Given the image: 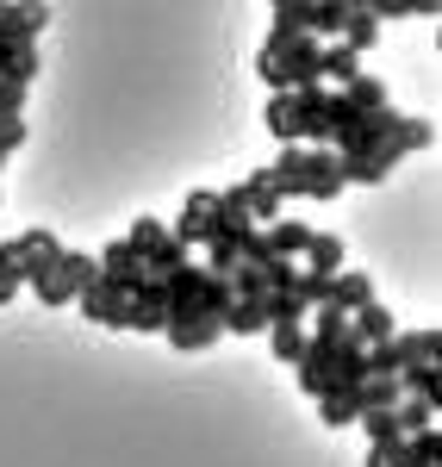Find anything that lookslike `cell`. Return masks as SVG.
I'll list each match as a JSON object with an SVG mask.
<instances>
[{
    "mask_svg": "<svg viewBox=\"0 0 442 467\" xmlns=\"http://www.w3.org/2000/svg\"><path fill=\"white\" fill-rule=\"evenodd\" d=\"M349 399H355V418H368V411H393L406 393H399V380H374V374H368Z\"/></svg>",
    "mask_w": 442,
    "mask_h": 467,
    "instance_id": "14",
    "label": "cell"
},
{
    "mask_svg": "<svg viewBox=\"0 0 442 467\" xmlns=\"http://www.w3.org/2000/svg\"><path fill=\"white\" fill-rule=\"evenodd\" d=\"M262 175H268V187H274L281 200H318V206L349 187V181H343V162H336L331 150H299V144L281 150V162L262 169Z\"/></svg>",
    "mask_w": 442,
    "mask_h": 467,
    "instance_id": "1",
    "label": "cell"
},
{
    "mask_svg": "<svg viewBox=\"0 0 442 467\" xmlns=\"http://www.w3.org/2000/svg\"><path fill=\"white\" fill-rule=\"evenodd\" d=\"M212 224H219V193H212V187H200V193L181 206V218H175V231H169V237H175V244L193 255L206 237H212Z\"/></svg>",
    "mask_w": 442,
    "mask_h": 467,
    "instance_id": "4",
    "label": "cell"
},
{
    "mask_svg": "<svg viewBox=\"0 0 442 467\" xmlns=\"http://www.w3.org/2000/svg\"><path fill=\"white\" fill-rule=\"evenodd\" d=\"M355 424L368 431V449H374V442H406V431H399L393 411H368V418H355Z\"/></svg>",
    "mask_w": 442,
    "mask_h": 467,
    "instance_id": "22",
    "label": "cell"
},
{
    "mask_svg": "<svg viewBox=\"0 0 442 467\" xmlns=\"http://www.w3.org/2000/svg\"><path fill=\"white\" fill-rule=\"evenodd\" d=\"M406 467H442V436L437 431L406 436Z\"/></svg>",
    "mask_w": 442,
    "mask_h": 467,
    "instance_id": "20",
    "label": "cell"
},
{
    "mask_svg": "<svg viewBox=\"0 0 442 467\" xmlns=\"http://www.w3.org/2000/svg\"><path fill=\"white\" fill-rule=\"evenodd\" d=\"M268 131H274V138H281L287 150L299 144V112H293V94H274V100H268Z\"/></svg>",
    "mask_w": 442,
    "mask_h": 467,
    "instance_id": "16",
    "label": "cell"
},
{
    "mask_svg": "<svg viewBox=\"0 0 442 467\" xmlns=\"http://www.w3.org/2000/svg\"><path fill=\"white\" fill-rule=\"evenodd\" d=\"M94 262H100V281H112V287H125V293L144 281V262L131 255V244H125V237H118V244H107Z\"/></svg>",
    "mask_w": 442,
    "mask_h": 467,
    "instance_id": "8",
    "label": "cell"
},
{
    "mask_svg": "<svg viewBox=\"0 0 442 467\" xmlns=\"http://www.w3.org/2000/svg\"><path fill=\"white\" fill-rule=\"evenodd\" d=\"M13 255H19V275H26V281H37V275L63 255V244H57L50 231H19V237H13Z\"/></svg>",
    "mask_w": 442,
    "mask_h": 467,
    "instance_id": "7",
    "label": "cell"
},
{
    "mask_svg": "<svg viewBox=\"0 0 442 467\" xmlns=\"http://www.w3.org/2000/svg\"><path fill=\"white\" fill-rule=\"evenodd\" d=\"M368 299H374L368 275H355V268H336L331 293H324V306H331V312H343V318H349V312H362V306H368ZM312 312H318V306H312Z\"/></svg>",
    "mask_w": 442,
    "mask_h": 467,
    "instance_id": "9",
    "label": "cell"
},
{
    "mask_svg": "<svg viewBox=\"0 0 442 467\" xmlns=\"http://www.w3.org/2000/svg\"><path fill=\"white\" fill-rule=\"evenodd\" d=\"M343 100L362 112V119H374V112H386V81H380V75H355V81L343 88Z\"/></svg>",
    "mask_w": 442,
    "mask_h": 467,
    "instance_id": "15",
    "label": "cell"
},
{
    "mask_svg": "<svg viewBox=\"0 0 442 467\" xmlns=\"http://www.w3.org/2000/svg\"><path fill=\"white\" fill-rule=\"evenodd\" d=\"M162 337L175 343V349H187V356H200V349H212L224 330H219V318H200V312H187V318H169L162 324Z\"/></svg>",
    "mask_w": 442,
    "mask_h": 467,
    "instance_id": "6",
    "label": "cell"
},
{
    "mask_svg": "<svg viewBox=\"0 0 442 467\" xmlns=\"http://www.w3.org/2000/svg\"><path fill=\"white\" fill-rule=\"evenodd\" d=\"M224 330H231V337H268V318H262V306H250V299H231Z\"/></svg>",
    "mask_w": 442,
    "mask_h": 467,
    "instance_id": "17",
    "label": "cell"
},
{
    "mask_svg": "<svg viewBox=\"0 0 442 467\" xmlns=\"http://www.w3.org/2000/svg\"><path fill=\"white\" fill-rule=\"evenodd\" d=\"M318 418H324L331 431H336V424H355V399H349V393H336V399H318Z\"/></svg>",
    "mask_w": 442,
    "mask_h": 467,
    "instance_id": "24",
    "label": "cell"
},
{
    "mask_svg": "<svg viewBox=\"0 0 442 467\" xmlns=\"http://www.w3.org/2000/svg\"><path fill=\"white\" fill-rule=\"evenodd\" d=\"M262 237H268V250L281 255V262H293V255H305V244H312V224H299V218H274Z\"/></svg>",
    "mask_w": 442,
    "mask_h": 467,
    "instance_id": "11",
    "label": "cell"
},
{
    "mask_svg": "<svg viewBox=\"0 0 442 467\" xmlns=\"http://www.w3.org/2000/svg\"><path fill=\"white\" fill-rule=\"evenodd\" d=\"M26 287V275H19V255H13V244H0V306L13 299V293Z\"/></svg>",
    "mask_w": 442,
    "mask_h": 467,
    "instance_id": "23",
    "label": "cell"
},
{
    "mask_svg": "<svg viewBox=\"0 0 442 467\" xmlns=\"http://www.w3.org/2000/svg\"><path fill=\"white\" fill-rule=\"evenodd\" d=\"M125 306H131V293L112 287V281H94V287L81 293V318L107 324V330H125Z\"/></svg>",
    "mask_w": 442,
    "mask_h": 467,
    "instance_id": "5",
    "label": "cell"
},
{
    "mask_svg": "<svg viewBox=\"0 0 442 467\" xmlns=\"http://www.w3.org/2000/svg\"><path fill=\"white\" fill-rule=\"evenodd\" d=\"M19 144H26V119H6V125H0V162H6Z\"/></svg>",
    "mask_w": 442,
    "mask_h": 467,
    "instance_id": "26",
    "label": "cell"
},
{
    "mask_svg": "<svg viewBox=\"0 0 442 467\" xmlns=\"http://www.w3.org/2000/svg\"><path fill=\"white\" fill-rule=\"evenodd\" d=\"M355 75H362V57H355V50H343V44L318 50V81H331L336 94H343V88H349Z\"/></svg>",
    "mask_w": 442,
    "mask_h": 467,
    "instance_id": "12",
    "label": "cell"
},
{
    "mask_svg": "<svg viewBox=\"0 0 442 467\" xmlns=\"http://www.w3.org/2000/svg\"><path fill=\"white\" fill-rule=\"evenodd\" d=\"M94 281H100V262H94V255H81V250H63V255H57V262H50V268L32 281V293L44 299V306H75V299L94 287Z\"/></svg>",
    "mask_w": 442,
    "mask_h": 467,
    "instance_id": "3",
    "label": "cell"
},
{
    "mask_svg": "<svg viewBox=\"0 0 442 467\" xmlns=\"http://www.w3.org/2000/svg\"><path fill=\"white\" fill-rule=\"evenodd\" d=\"M318 37H287V32H268V44H262V63L256 69L268 75V88L274 94H293V88H312L318 81Z\"/></svg>",
    "mask_w": 442,
    "mask_h": 467,
    "instance_id": "2",
    "label": "cell"
},
{
    "mask_svg": "<svg viewBox=\"0 0 442 467\" xmlns=\"http://www.w3.org/2000/svg\"><path fill=\"white\" fill-rule=\"evenodd\" d=\"M336 268H343V237L312 231V244H305V275H324V281H331Z\"/></svg>",
    "mask_w": 442,
    "mask_h": 467,
    "instance_id": "13",
    "label": "cell"
},
{
    "mask_svg": "<svg viewBox=\"0 0 442 467\" xmlns=\"http://www.w3.org/2000/svg\"><path fill=\"white\" fill-rule=\"evenodd\" d=\"M368 13H374V19H430L437 0H374Z\"/></svg>",
    "mask_w": 442,
    "mask_h": 467,
    "instance_id": "21",
    "label": "cell"
},
{
    "mask_svg": "<svg viewBox=\"0 0 442 467\" xmlns=\"http://www.w3.org/2000/svg\"><path fill=\"white\" fill-rule=\"evenodd\" d=\"M268 349L293 368L299 361V349H305V324H268Z\"/></svg>",
    "mask_w": 442,
    "mask_h": 467,
    "instance_id": "19",
    "label": "cell"
},
{
    "mask_svg": "<svg viewBox=\"0 0 442 467\" xmlns=\"http://www.w3.org/2000/svg\"><path fill=\"white\" fill-rule=\"evenodd\" d=\"M374 37H380V19H374L368 6H349V0H343V26H336V44L362 57V50H368Z\"/></svg>",
    "mask_w": 442,
    "mask_h": 467,
    "instance_id": "10",
    "label": "cell"
},
{
    "mask_svg": "<svg viewBox=\"0 0 442 467\" xmlns=\"http://www.w3.org/2000/svg\"><path fill=\"white\" fill-rule=\"evenodd\" d=\"M393 418H399V431H406V436L437 431V405H424V399H399V405H393Z\"/></svg>",
    "mask_w": 442,
    "mask_h": 467,
    "instance_id": "18",
    "label": "cell"
},
{
    "mask_svg": "<svg viewBox=\"0 0 442 467\" xmlns=\"http://www.w3.org/2000/svg\"><path fill=\"white\" fill-rule=\"evenodd\" d=\"M368 467H406V442H374Z\"/></svg>",
    "mask_w": 442,
    "mask_h": 467,
    "instance_id": "25",
    "label": "cell"
}]
</instances>
